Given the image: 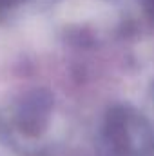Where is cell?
I'll return each instance as SVG.
<instances>
[{
	"label": "cell",
	"instance_id": "3957f363",
	"mask_svg": "<svg viewBox=\"0 0 154 156\" xmlns=\"http://www.w3.org/2000/svg\"><path fill=\"white\" fill-rule=\"evenodd\" d=\"M24 2L26 0H0V16L5 15V13H9V11H13L15 7L22 5Z\"/></svg>",
	"mask_w": 154,
	"mask_h": 156
},
{
	"label": "cell",
	"instance_id": "7a4b0ae2",
	"mask_svg": "<svg viewBox=\"0 0 154 156\" xmlns=\"http://www.w3.org/2000/svg\"><path fill=\"white\" fill-rule=\"evenodd\" d=\"M53 96L45 89H35L18 100L13 111V127L18 134H22L27 140L40 138L53 116Z\"/></svg>",
	"mask_w": 154,
	"mask_h": 156
},
{
	"label": "cell",
	"instance_id": "277c9868",
	"mask_svg": "<svg viewBox=\"0 0 154 156\" xmlns=\"http://www.w3.org/2000/svg\"><path fill=\"white\" fill-rule=\"evenodd\" d=\"M143 7L147 16L151 18V22H154V0H143Z\"/></svg>",
	"mask_w": 154,
	"mask_h": 156
},
{
	"label": "cell",
	"instance_id": "6da1fadb",
	"mask_svg": "<svg viewBox=\"0 0 154 156\" xmlns=\"http://www.w3.org/2000/svg\"><path fill=\"white\" fill-rule=\"evenodd\" d=\"M154 147V134L145 116L132 107L116 105L103 122V156H147Z\"/></svg>",
	"mask_w": 154,
	"mask_h": 156
}]
</instances>
